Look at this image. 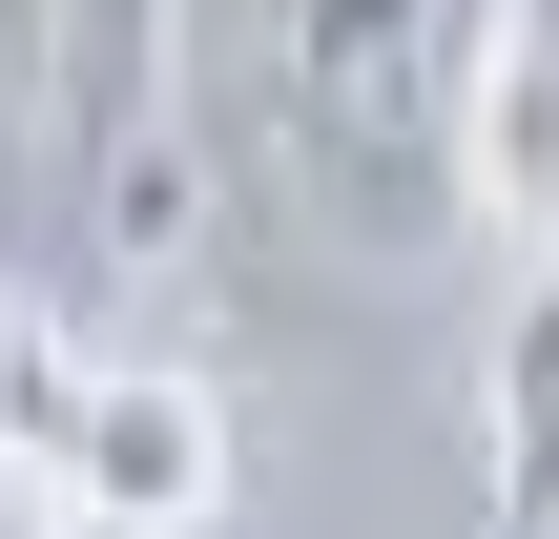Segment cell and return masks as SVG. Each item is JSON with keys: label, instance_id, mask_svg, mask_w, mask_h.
Wrapping results in <instances>:
<instances>
[{"label": "cell", "instance_id": "7a4b0ae2", "mask_svg": "<svg viewBox=\"0 0 559 539\" xmlns=\"http://www.w3.org/2000/svg\"><path fill=\"white\" fill-rule=\"evenodd\" d=\"M456 62L477 0H270V145L311 166V208H353L373 249L456 229Z\"/></svg>", "mask_w": 559, "mask_h": 539}, {"label": "cell", "instance_id": "5b68a950", "mask_svg": "<svg viewBox=\"0 0 559 539\" xmlns=\"http://www.w3.org/2000/svg\"><path fill=\"white\" fill-rule=\"evenodd\" d=\"M21 332H41V312H21V291H0V374H21Z\"/></svg>", "mask_w": 559, "mask_h": 539}, {"label": "cell", "instance_id": "277c9868", "mask_svg": "<svg viewBox=\"0 0 559 539\" xmlns=\"http://www.w3.org/2000/svg\"><path fill=\"white\" fill-rule=\"evenodd\" d=\"M477 519L559 539V270L519 291V332H498V374H477Z\"/></svg>", "mask_w": 559, "mask_h": 539}, {"label": "cell", "instance_id": "8992f818", "mask_svg": "<svg viewBox=\"0 0 559 539\" xmlns=\"http://www.w3.org/2000/svg\"><path fill=\"white\" fill-rule=\"evenodd\" d=\"M0 539H41V499H21V478H0Z\"/></svg>", "mask_w": 559, "mask_h": 539}, {"label": "cell", "instance_id": "52a82bcc", "mask_svg": "<svg viewBox=\"0 0 559 539\" xmlns=\"http://www.w3.org/2000/svg\"><path fill=\"white\" fill-rule=\"evenodd\" d=\"M41 539H124V519H41Z\"/></svg>", "mask_w": 559, "mask_h": 539}, {"label": "cell", "instance_id": "3957f363", "mask_svg": "<svg viewBox=\"0 0 559 539\" xmlns=\"http://www.w3.org/2000/svg\"><path fill=\"white\" fill-rule=\"evenodd\" d=\"M456 229H498V249L559 270V0H477V62H456Z\"/></svg>", "mask_w": 559, "mask_h": 539}, {"label": "cell", "instance_id": "6da1fadb", "mask_svg": "<svg viewBox=\"0 0 559 539\" xmlns=\"http://www.w3.org/2000/svg\"><path fill=\"white\" fill-rule=\"evenodd\" d=\"M187 0H0V291H83L124 249V187L166 145Z\"/></svg>", "mask_w": 559, "mask_h": 539}]
</instances>
